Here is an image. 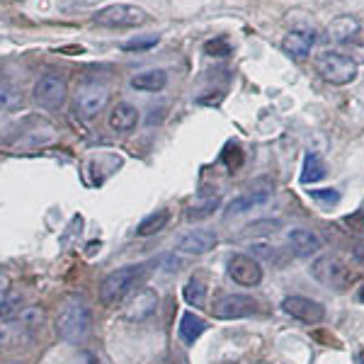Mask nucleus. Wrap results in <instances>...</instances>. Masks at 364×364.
Here are the masks:
<instances>
[{
  "label": "nucleus",
  "instance_id": "1",
  "mask_svg": "<svg viewBox=\"0 0 364 364\" xmlns=\"http://www.w3.org/2000/svg\"><path fill=\"white\" fill-rule=\"evenodd\" d=\"M144 279H146V265H127V267L114 269V272H109L107 277L102 279V284H100V291H97L100 304L107 309L119 306L127 299V294H132Z\"/></svg>",
  "mask_w": 364,
  "mask_h": 364
},
{
  "label": "nucleus",
  "instance_id": "2",
  "mask_svg": "<svg viewBox=\"0 0 364 364\" xmlns=\"http://www.w3.org/2000/svg\"><path fill=\"white\" fill-rule=\"evenodd\" d=\"M56 336L68 345H80L90 333V309L83 299H68L56 314Z\"/></svg>",
  "mask_w": 364,
  "mask_h": 364
},
{
  "label": "nucleus",
  "instance_id": "3",
  "mask_svg": "<svg viewBox=\"0 0 364 364\" xmlns=\"http://www.w3.org/2000/svg\"><path fill=\"white\" fill-rule=\"evenodd\" d=\"M314 68L331 85H348L357 78V63L340 51H321L314 58Z\"/></svg>",
  "mask_w": 364,
  "mask_h": 364
},
{
  "label": "nucleus",
  "instance_id": "4",
  "mask_svg": "<svg viewBox=\"0 0 364 364\" xmlns=\"http://www.w3.org/2000/svg\"><path fill=\"white\" fill-rule=\"evenodd\" d=\"M149 20L144 8L139 5H129V3H112L107 8L97 10L92 22L97 27H107V29H132V27H139Z\"/></svg>",
  "mask_w": 364,
  "mask_h": 364
},
{
  "label": "nucleus",
  "instance_id": "5",
  "mask_svg": "<svg viewBox=\"0 0 364 364\" xmlns=\"http://www.w3.org/2000/svg\"><path fill=\"white\" fill-rule=\"evenodd\" d=\"M311 274L326 287H333V289L343 291L350 287V282L355 279V272L340 260L338 255H321L318 260L311 265Z\"/></svg>",
  "mask_w": 364,
  "mask_h": 364
},
{
  "label": "nucleus",
  "instance_id": "6",
  "mask_svg": "<svg viewBox=\"0 0 364 364\" xmlns=\"http://www.w3.org/2000/svg\"><path fill=\"white\" fill-rule=\"evenodd\" d=\"M68 97V83L58 73H44L34 83V102L44 109H61Z\"/></svg>",
  "mask_w": 364,
  "mask_h": 364
},
{
  "label": "nucleus",
  "instance_id": "7",
  "mask_svg": "<svg viewBox=\"0 0 364 364\" xmlns=\"http://www.w3.org/2000/svg\"><path fill=\"white\" fill-rule=\"evenodd\" d=\"M109 102V87L102 83H80L75 90V112L83 117H95Z\"/></svg>",
  "mask_w": 364,
  "mask_h": 364
},
{
  "label": "nucleus",
  "instance_id": "8",
  "mask_svg": "<svg viewBox=\"0 0 364 364\" xmlns=\"http://www.w3.org/2000/svg\"><path fill=\"white\" fill-rule=\"evenodd\" d=\"M257 304L252 296H245V294H226L221 299H216L214 306H211V311H214L216 318L221 321H238V318H248V316L255 314Z\"/></svg>",
  "mask_w": 364,
  "mask_h": 364
},
{
  "label": "nucleus",
  "instance_id": "9",
  "mask_svg": "<svg viewBox=\"0 0 364 364\" xmlns=\"http://www.w3.org/2000/svg\"><path fill=\"white\" fill-rule=\"evenodd\" d=\"M282 309H284V314H289L291 318H296L301 323H311V326H316V323H321L326 318L323 304L314 301V299H306V296H287L284 301H282Z\"/></svg>",
  "mask_w": 364,
  "mask_h": 364
},
{
  "label": "nucleus",
  "instance_id": "10",
  "mask_svg": "<svg viewBox=\"0 0 364 364\" xmlns=\"http://www.w3.org/2000/svg\"><path fill=\"white\" fill-rule=\"evenodd\" d=\"M228 274L240 287H257L262 282V267L250 255H233L228 260Z\"/></svg>",
  "mask_w": 364,
  "mask_h": 364
},
{
  "label": "nucleus",
  "instance_id": "11",
  "mask_svg": "<svg viewBox=\"0 0 364 364\" xmlns=\"http://www.w3.org/2000/svg\"><path fill=\"white\" fill-rule=\"evenodd\" d=\"M216 233L207 231V228H195V231H187L185 236L175 240V250L187 252V255H204L216 245Z\"/></svg>",
  "mask_w": 364,
  "mask_h": 364
},
{
  "label": "nucleus",
  "instance_id": "12",
  "mask_svg": "<svg viewBox=\"0 0 364 364\" xmlns=\"http://www.w3.org/2000/svg\"><path fill=\"white\" fill-rule=\"evenodd\" d=\"M158 311V294L149 287H144L141 291H136V296L132 299V304L127 306V318L132 323H144L149 321Z\"/></svg>",
  "mask_w": 364,
  "mask_h": 364
},
{
  "label": "nucleus",
  "instance_id": "13",
  "mask_svg": "<svg viewBox=\"0 0 364 364\" xmlns=\"http://www.w3.org/2000/svg\"><path fill=\"white\" fill-rule=\"evenodd\" d=\"M314 44H316V34L311 32V29H291V32L282 39V49L291 58H306Z\"/></svg>",
  "mask_w": 364,
  "mask_h": 364
},
{
  "label": "nucleus",
  "instance_id": "14",
  "mask_svg": "<svg viewBox=\"0 0 364 364\" xmlns=\"http://www.w3.org/2000/svg\"><path fill=\"white\" fill-rule=\"evenodd\" d=\"M287 243L291 245V252L299 257H309L323 248L321 238L316 236L314 231H309V228H291V231L287 233Z\"/></svg>",
  "mask_w": 364,
  "mask_h": 364
},
{
  "label": "nucleus",
  "instance_id": "15",
  "mask_svg": "<svg viewBox=\"0 0 364 364\" xmlns=\"http://www.w3.org/2000/svg\"><path fill=\"white\" fill-rule=\"evenodd\" d=\"M32 340V331L22 326L17 318L10 321H0V348L8 350V348H22Z\"/></svg>",
  "mask_w": 364,
  "mask_h": 364
},
{
  "label": "nucleus",
  "instance_id": "16",
  "mask_svg": "<svg viewBox=\"0 0 364 364\" xmlns=\"http://www.w3.org/2000/svg\"><path fill=\"white\" fill-rule=\"evenodd\" d=\"M107 124L112 132H119V134L132 132V129H136L139 124V109L129 102H117L112 107V112H109Z\"/></svg>",
  "mask_w": 364,
  "mask_h": 364
},
{
  "label": "nucleus",
  "instance_id": "17",
  "mask_svg": "<svg viewBox=\"0 0 364 364\" xmlns=\"http://www.w3.org/2000/svg\"><path fill=\"white\" fill-rule=\"evenodd\" d=\"M269 197H272V187H265V190H252L250 187L248 195H240V197L228 202L226 216H236V214H243V211H248L252 207H260V204H265Z\"/></svg>",
  "mask_w": 364,
  "mask_h": 364
},
{
  "label": "nucleus",
  "instance_id": "18",
  "mask_svg": "<svg viewBox=\"0 0 364 364\" xmlns=\"http://www.w3.org/2000/svg\"><path fill=\"white\" fill-rule=\"evenodd\" d=\"M129 85L139 92H161L163 87L168 85V73L161 68H154V70H144V73H136Z\"/></svg>",
  "mask_w": 364,
  "mask_h": 364
},
{
  "label": "nucleus",
  "instance_id": "19",
  "mask_svg": "<svg viewBox=\"0 0 364 364\" xmlns=\"http://www.w3.org/2000/svg\"><path fill=\"white\" fill-rule=\"evenodd\" d=\"M207 331V321L202 318V316L192 314V311H187L185 316L180 318V328H178V336L185 345H195L199 338H202V333Z\"/></svg>",
  "mask_w": 364,
  "mask_h": 364
},
{
  "label": "nucleus",
  "instance_id": "20",
  "mask_svg": "<svg viewBox=\"0 0 364 364\" xmlns=\"http://www.w3.org/2000/svg\"><path fill=\"white\" fill-rule=\"evenodd\" d=\"M357 32H360V22H357L352 15H340L331 22V25H328V37L338 44L348 42V39L355 37Z\"/></svg>",
  "mask_w": 364,
  "mask_h": 364
},
{
  "label": "nucleus",
  "instance_id": "21",
  "mask_svg": "<svg viewBox=\"0 0 364 364\" xmlns=\"http://www.w3.org/2000/svg\"><path fill=\"white\" fill-rule=\"evenodd\" d=\"M168 224H170V211L168 209H158V211L149 214L144 221H141L139 228H136V236H141V238L156 236V233H161Z\"/></svg>",
  "mask_w": 364,
  "mask_h": 364
},
{
  "label": "nucleus",
  "instance_id": "22",
  "mask_svg": "<svg viewBox=\"0 0 364 364\" xmlns=\"http://www.w3.org/2000/svg\"><path fill=\"white\" fill-rule=\"evenodd\" d=\"M326 178V163L318 154H306L304 158V170H301V182L304 185H314Z\"/></svg>",
  "mask_w": 364,
  "mask_h": 364
},
{
  "label": "nucleus",
  "instance_id": "23",
  "mask_svg": "<svg viewBox=\"0 0 364 364\" xmlns=\"http://www.w3.org/2000/svg\"><path fill=\"white\" fill-rule=\"evenodd\" d=\"M182 296H185V301L190 304V306L204 309L207 306V284L199 277H192L185 284V289H182Z\"/></svg>",
  "mask_w": 364,
  "mask_h": 364
},
{
  "label": "nucleus",
  "instance_id": "24",
  "mask_svg": "<svg viewBox=\"0 0 364 364\" xmlns=\"http://www.w3.org/2000/svg\"><path fill=\"white\" fill-rule=\"evenodd\" d=\"M219 209V197H207V199H202V202H197V204H192L190 209L185 211V216L190 221H202V219H207V216H211L214 211Z\"/></svg>",
  "mask_w": 364,
  "mask_h": 364
},
{
  "label": "nucleus",
  "instance_id": "25",
  "mask_svg": "<svg viewBox=\"0 0 364 364\" xmlns=\"http://www.w3.org/2000/svg\"><path fill=\"white\" fill-rule=\"evenodd\" d=\"M22 105V92L15 85L0 80V109L8 112V109H17Z\"/></svg>",
  "mask_w": 364,
  "mask_h": 364
},
{
  "label": "nucleus",
  "instance_id": "26",
  "mask_svg": "<svg viewBox=\"0 0 364 364\" xmlns=\"http://www.w3.org/2000/svg\"><path fill=\"white\" fill-rule=\"evenodd\" d=\"M282 224L277 219H260L255 224H248L245 231H240V238H255V236H269V233L277 231Z\"/></svg>",
  "mask_w": 364,
  "mask_h": 364
},
{
  "label": "nucleus",
  "instance_id": "27",
  "mask_svg": "<svg viewBox=\"0 0 364 364\" xmlns=\"http://www.w3.org/2000/svg\"><path fill=\"white\" fill-rule=\"evenodd\" d=\"M15 318L34 333L37 328H42V323H44V309L42 306H25V309H20V314H17Z\"/></svg>",
  "mask_w": 364,
  "mask_h": 364
},
{
  "label": "nucleus",
  "instance_id": "28",
  "mask_svg": "<svg viewBox=\"0 0 364 364\" xmlns=\"http://www.w3.org/2000/svg\"><path fill=\"white\" fill-rule=\"evenodd\" d=\"M221 161L226 163L228 170H238L243 166V151H240L238 146H226V151L221 154Z\"/></svg>",
  "mask_w": 364,
  "mask_h": 364
},
{
  "label": "nucleus",
  "instance_id": "29",
  "mask_svg": "<svg viewBox=\"0 0 364 364\" xmlns=\"http://www.w3.org/2000/svg\"><path fill=\"white\" fill-rule=\"evenodd\" d=\"M156 44H158V37H156V34H151V37L132 39V42H127L122 49H124V51H149V49H154Z\"/></svg>",
  "mask_w": 364,
  "mask_h": 364
},
{
  "label": "nucleus",
  "instance_id": "30",
  "mask_svg": "<svg viewBox=\"0 0 364 364\" xmlns=\"http://www.w3.org/2000/svg\"><path fill=\"white\" fill-rule=\"evenodd\" d=\"M309 195L311 199H316V202H321V204H326V207H331V204H338L340 202V192L338 190H309Z\"/></svg>",
  "mask_w": 364,
  "mask_h": 364
},
{
  "label": "nucleus",
  "instance_id": "31",
  "mask_svg": "<svg viewBox=\"0 0 364 364\" xmlns=\"http://www.w3.org/2000/svg\"><path fill=\"white\" fill-rule=\"evenodd\" d=\"M20 314V296H10L8 301L0 304V321H10Z\"/></svg>",
  "mask_w": 364,
  "mask_h": 364
},
{
  "label": "nucleus",
  "instance_id": "32",
  "mask_svg": "<svg viewBox=\"0 0 364 364\" xmlns=\"http://www.w3.org/2000/svg\"><path fill=\"white\" fill-rule=\"evenodd\" d=\"M204 49H207V54L209 56H228L231 54V46H228L224 39H216V42H209L207 46H204Z\"/></svg>",
  "mask_w": 364,
  "mask_h": 364
},
{
  "label": "nucleus",
  "instance_id": "33",
  "mask_svg": "<svg viewBox=\"0 0 364 364\" xmlns=\"http://www.w3.org/2000/svg\"><path fill=\"white\" fill-rule=\"evenodd\" d=\"M345 224H348L350 228H355V231L364 233V209L355 211V214H350V216H345Z\"/></svg>",
  "mask_w": 364,
  "mask_h": 364
},
{
  "label": "nucleus",
  "instance_id": "34",
  "mask_svg": "<svg viewBox=\"0 0 364 364\" xmlns=\"http://www.w3.org/2000/svg\"><path fill=\"white\" fill-rule=\"evenodd\" d=\"M85 360H87V362H90V364H100V362L95 360V357H90V355H85Z\"/></svg>",
  "mask_w": 364,
  "mask_h": 364
},
{
  "label": "nucleus",
  "instance_id": "35",
  "mask_svg": "<svg viewBox=\"0 0 364 364\" xmlns=\"http://www.w3.org/2000/svg\"><path fill=\"white\" fill-rule=\"evenodd\" d=\"M360 299H362V301H364V284L360 287Z\"/></svg>",
  "mask_w": 364,
  "mask_h": 364
},
{
  "label": "nucleus",
  "instance_id": "36",
  "mask_svg": "<svg viewBox=\"0 0 364 364\" xmlns=\"http://www.w3.org/2000/svg\"><path fill=\"white\" fill-rule=\"evenodd\" d=\"M8 364H25V362H8Z\"/></svg>",
  "mask_w": 364,
  "mask_h": 364
}]
</instances>
